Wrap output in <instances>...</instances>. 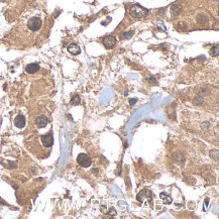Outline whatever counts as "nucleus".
Segmentation results:
<instances>
[{"instance_id":"nucleus-1","label":"nucleus","mask_w":219,"mask_h":219,"mask_svg":"<svg viewBox=\"0 0 219 219\" xmlns=\"http://www.w3.org/2000/svg\"><path fill=\"white\" fill-rule=\"evenodd\" d=\"M129 13H130L131 16H133L135 18H142L149 14V10H147V8L142 7L140 4L136 3L129 8Z\"/></svg>"},{"instance_id":"nucleus-2","label":"nucleus","mask_w":219,"mask_h":219,"mask_svg":"<svg viewBox=\"0 0 219 219\" xmlns=\"http://www.w3.org/2000/svg\"><path fill=\"white\" fill-rule=\"evenodd\" d=\"M42 26H43V20L38 16L31 17L30 19L27 21V28L30 31H33V33L40 30Z\"/></svg>"},{"instance_id":"nucleus-3","label":"nucleus","mask_w":219,"mask_h":219,"mask_svg":"<svg viewBox=\"0 0 219 219\" xmlns=\"http://www.w3.org/2000/svg\"><path fill=\"white\" fill-rule=\"evenodd\" d=\"M77 163L79 166H81L82 168H88L89 166L92 164V159L89 156L85 154H80L77 157Z\"/></svg>"},{"instance_id":"nucleus-4","label":"nucleus","mask_w":219,"mask_h":219,"mask_svg":"<svg viewBox=\"0 0 219 219\" xmlns=\"http://www.w3.org/2000/svg\"><path fill=\"white\" fill-rule=\"evenodd\" d=\"M116 43H117V40L112 35H107L103 38V45L106 49H111V47H113L114 45H116Z\"/></svg>"},{"instance_id":"nucleus-5","label":"nucleus","mask_w":219,"mask_h":219,"mask_svg":"<svg viewBox=\"0 0 219 219\" xmlns=\"http://www.w3.org/2000/svg\"><path fill=\"white\" fill-rule=\"evenodd\" d=\"M47 117L45 115H38L35 118V125L38 126V128H43V127L47 126Z\"/></svg>"},{"instance_id":"nucleus-6","label":"nucleus","mask_w":219,"mask_h":219,"mask_svg":"<svg viewBox=\"0 0 219 219\" xmlns=\"http://www.w3.org/2000/svg\"><path fill=\"white\" fill-rule=\"evenodd\" d=\"M26 117H24L22 114H19L15 117L14 119V125L17 127V128H23L26 126Z\"/></svg>"},{"instance_id":"nucleus-7","label":"nucleus","mask_w":219,"mask_h":219,"mask_svg":"<svg viewBox=\"0 0 219 219\" xmlns=\"http://www.w3.org/2000/svg\"><path fill=\"white\" fill-rule=\"evenodd\" d=\"M40 70V66L36 63H33V64H28V65L26 67V72L28 73V74H35L38 71Z\"/></svg>"},{"instance_id":"nucleus-8","label":"nucleus","mask_w":219,"mask_h":219,"mask_svg":"<svg viewBox=\"0 0 219 219\" xmlns=\"http://www.w3.org/2000/svg\"><path fill=\"white\" fill-rule=\"evenodd\" d=\"M68 52H69L70 54L72 55H79L80 53H81V49H80V47L78 45L76 44H71L69 47H68Z\"/></svg>"},{"instance_id":"nucleus-9","label":"nucleus","mask_w":219,"mask_h":219,"mask_svg":"<svg viewBox=\"0 0 219 219\" xmlns=\"http://www.w3.org/2000/svg\"><path fill=\"white\" fill-rule=\"evenodd\" d=\"M145 197H152V192H150V190H147V189H145V190H142L141 192L138 193L137 197H136V199L138 200V201H142L143 198Z\"/></svg>"},{"instance_id":"nucleus-10","label":"nucleus","mask_w":219,"mask_h":219,"mask_svg":"<svg viewBox=\"0 0 219 219\" xmlns=\"http://www.w3.org/2000/svg\"><path fill=\"white\" fill-rule=\"evenodd\" d=\"M181 11H182V7H181V5H179V4H174V5L172 6V14L173 15L180 14Z\"/></svg>"},{"instance_id":"nucleus-11","label":"nucleus","mask_w":219,"mask_h":219,"mask_svg":"<svg viewBox=\"0 0 219 219\" xmlns=\"http://www.w3.org/2000/svg\"><path fill=\"white\" fill-rule=\"evenodd\" d=\"M134 35V31L133 30H130L128 31V33H123L120 35V40H129V38H131L132 36Z\"/></svg>"},{"instance_id":"nucleus-12","label":"nucleus","mask_w":219,"mask_h":219,"mask_svg":"<svg viewBox=\"0 0 219 219\" xmlns=\"http://www.w3.org/2000/svg\"><path fill=\"white\" fill-rule=\"evenodd\" d=\"M80 102H81V98H80L79 95L76 94L72 97V99H71V101H70V104L71 105H77V104H79Z\"/></svg>"},{"instance_id":"nucleus-13","label":"nucleus","mask_w":219,"mask_h":219,"mask_svg":"<svg viewBox=\"0 0 219 219\" xmlns=\"http://www.w3.org/2000/svg\"><path fill=\"white\" fill-rule=\"evenodd\" d=\"M197 21H198V23H200V24H205L207 21V17L205 16L204 14H199L197 16Z\"/></svg>"},{"instance_id":"nucleus-14","label":"nucleus","mask_w":219,"mask_h":219,"mask_svg":"<svg viewBox=\"0 0 219 219\" xmlns=\"http://www.w3.org/2000/svg\"><path fill=\"white\" fill-rule=\"evenodd\" d=\"M218 53H219V51H218V45H215L210 50V55H211L212 57H217L218 56Z\"/></svg>"},{"instance_id":"nucleus-15","label":"nucleus","mask_w":219,"mask_h":219,"mask_svg":"<svg viewBox=\"0 0 219 219\" xmlns=\"http://www.w3.org/2000/svg\"><path fill=\"white\" fill-rule=\"evenodd\" d=\"M161 198L163 200H165V201L167 202V203H172V198L170 197V196L168 195V194H166V193H161Z\"/></svg>"},{"instance_id":"nucleus-16","label":"nucleus","mask_w":219,"mask_h":219,"mask_svg":"<svg viewBox=\"0 0 219 219\" xmlns=\"http://www.w3.org/2000/svg\"><path fill=\"white\" fill-rule=\"evenodd\" d=\"M186 28H187V26H185L184 23H182V24L180 23V24H179V26H178V29H179V30H182V31L186 30Z\"/></svg>"},{"instance_id":"nucleus-17","label":"nucleus","mask_w":219,"mask_h":219,"mask_svg":"<svg viewBox=\"0 0 219 219\" xmlns=\"http://www.w3.org/2000/svg\"><path fill=\"white\" fill-rule=\"evenodd\" d=\"M136 102H137V99H136V98H134V99H130V100H129V104H130L131 106H132V105H134V104H135Z\"/></svg>"},{"instance_id":"nucleus-18","label":"nucleus","mask_w":219,"mask_h":219,"mask_svg":"<svg viewBox=\"0 0 219 219\" xmlns=\"http://www.w3.org/2000/svg\"><path fill=\"white\" fill-rule=\"evenodd\" d=\"M147 81H149V82H156V78L152 77V78H149V79H147Z\"/></svg>"},{"instance_id":"nucleus-19","label":"nucleus","mask_w":219,"mask_h":219,"mask_svg":"<svg viewBox=\"0 0 219 219\" xmlns=\"http://www.w3.org/2000/svg\"><path fill=\"white\" fill-rule=\"evenodd\" d=\"M0 201H1V199H0Z\"/></svg>"}]
</instances>
